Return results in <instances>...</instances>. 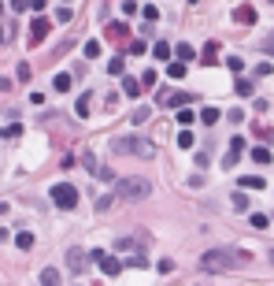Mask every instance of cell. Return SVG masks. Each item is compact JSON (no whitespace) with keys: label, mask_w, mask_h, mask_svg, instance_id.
<instances>
[{"label":"cell","mask_w":274,"mask_h":286,"mask_svg":"<svg viewBox=\"0 0 274 286\" xmlns=\"http://www.w3.org/2000/svg\"><path fill=\"white\" fill-rule=\"evenodd\" d=\"M248 253L245 249H207L204 257H200V268L204 272H241V268H248Z\"/></svg>","instance_id":"obj_1"},{"label":"cell","mask_w":274,"mask_h":286,"mask_svg":"<svg viewBox=\"0 0 274 286\" xmlns=\"http://www.w3.org/2000/svg\"><path fill=\"white\" fill-rule=\"evenodd\" d=\"M152 194V182L141 179V175H126V179H115V197L119 201H144Z\"/></svg>","instance_id":"obj_2"},{"label":"cell","mask_w":274,"mask_h":286,"mask_svg":"<svg viewBox=\"0 0 274 286\" xmlns=\"http://www.w3.org/2000/svg\"><path fill=\"white\" fill-rule=\"evenodd\" d=\"M115 152H130V156H141V160H152L156 149L152 145H144V138H134V134H126V138H115V145H111Z\"/></svg>","instance_id":"obj_3"},{"label":"cell","mask_w":274,"mask_h":286,"mask_svg":"<svg viewBox=\"0 0 274 286\" xmlns=\"http://www.w3.org/2000/svg\"><path fill=\"white\" fill-rule=\"evenodd\" d=\"M48 197H52V204H56V208H67V212H71L74 204H78V189H74L71 182H56Z\"/></svg>","instance_id":"obj_4"},{"label":"cell","mask_w":274,"mask_h":286,"mask_svg":"<svg viewBox=\"0 0 274 286\" xmlns=\"http://www.w3.org/2000/svg\"><path fill=\"white\" fill-rule=\"evenodd\" d=\"M144 249H149V238L144 234H119L115 238V253H130L134 257V253H144Z\"/></svg>","instance_id":"obj_5"},{"label":"cell","mask_w":274,"mask_h":286,"mask_svg":"<svg viewBox=\"0 0 274 286\" xmlns=\"http://www.w3.org/2000/svg\"><path fill=\"white\" fill-rule=\"evenodd\" d=\"M89 260H93V257H89L86 249H78V245H71V249H67V268H71L74 275H86V268H89Z\"/></svg>","instance_id":"obj_6"},{"label":"cell","mask_w":274,"mask_h":286,"mask_svg":"<svg viewBox=\"0 0 274 286\" xmlns=\"http://www.w3.org/2000/svg\"><path fill=\"white\" fill-rule=\"evenodd\" d=\"M89 257H93V260H100L104 275H111V279H115V275L122 272V260H119V253H100V249H96V253H89Z\"/></svg>","instance_id":"obj_7"},{"label":"cell","mask_w":274,"mask_h":286,"mask_svg":"<svg viewBox=\"0 0 274 286\" xmlns=\"http://www.w3.org/2000/svg\"><path fill=\"white\" fill-rule=\"evenodd\" d=\"M193 97H189V93H178V89H159L156 93V104L159 108H174V104H189Z\"/></svg>","instance_id":"obj_8"},{"label":"cell","mask_w":274,"mask_h":286,"mask_svg":"<svg viewBox=\"0 0 274 286\" xmlns=\"http://www.w3.org/2000/svg\"><path fill=\"white\" fill-rule=\"evenodd\" d=\"M241 152H245V138H241V134H234L230 138V149H226V156H222V167H237V160H241Z\"/></svg>","instance_id":"obj_9"},{"label":"cell","mask_w":274,"mask_h":286,"mask_svg":"<svg viewBox=\"0 0 274 286\" xmlns=\"http://www.w3.org/2000/svg\"><path fill=\"white\" fill-rule=\"evenodd\" d=\"M219 52H222V45H219V41H207L204 49H200V56H197V60L204 63V67H215V63H219Z\"/></svg>","instance_id":"obj_10"},{"label":"cell","mask_w":274,"mask_h":286,"mask_svg":"<svg viewBox=\"0 0 274 286\" xmlns=\"http://www.w3.org/2000/svg\"><path fill=\"white\" fill-rule=\"evenodd\" d=\"M48 30H52V19H34V26H30V45H41L48 37Z\"/></svg>","instance_id":"obj_11"},{"label":"cell","mask_w":274,"mask_h":286,"mask_svg":"<svg viewBox=\"0 0 274 286\" xmlns=\"http://www.w3.org/2000/svg\"><path fill=\"white\" fill-rule=\"evenodd\" d=\"M174 119H178V126H193L200 119V112H193L189 104H178V112H174Z\"/></svg>","instance_id":"obj_12"},{"label":"cell","mask_w":274,"mask_h":286,"mask_svg":"<svg viewBox=\"0 0 274 286\" xmlns=\"http://www.w3.org/2000/svg\"><path fill=\"white\" fill-rule=\"evenodd\" d=\"M234 23H241V26H252V23H256V8H252V4H241V8L234 11Z\"/></svg>","instance_id":"obj_13"},{"label":"cell","mask_w":274,"mask_h":286,"mask_svg":"<svg viewBox=\"0 0 274 286\" xmlns=\"http://www.w3.org/2000/svg\"><path fill=\"white\" fill-rule=\"evenodd\" d=\"M252 160H256V164H260V167H267V164L274 160V152H270L267 145H256V149H252Z\"/></svg>","instance_id":"obj_14"},{"label":"cell","mask_w":274,"mask_h":286,"mask_svg":"<svg viewBox=\"0 0 274 286\" xmlns=\"http://www.w3.org/2000/svg\"><path fill=\"white\" fill-rule=\"evenodd\" d=\"M89 108H93V93H82V97H78V104H74V116H89Z\"/></svg>","instance_id":"obj_15"},{"label":"cell","mask_w":274,"mask_h":286,"mask_svg":"<svg viewBox=\"0 0 274 286\" xmlns=\"http://www.w3.org/2000/svg\"><path fill=\"white\" fill-rule=\"evenodd\" d=\"M222 119V112H219V108H200V123H207V126H215Z\"/></svg>","instance_id":"obj_16"},{"label":"cell","mask_w":274,"mask_h":286,"mask_svg":"<svg viewBox=\"0 0 274 286\" xmlns=\"http://www.w3.org/2000/svg\"><path fill=\"white\" fill-rule=\"evenodd\" d=\"M122 89H126V97H141V82H137V78H122Z\"/></svg>","instance_id":"obj_17"},{"label":"cell","mask_w":274,"mask_h":286,"mask_svg":"<svg viewBox=\"0 0 274 286\" xmlns=\"http://www.w3.org/2000/svg\"><path fill=\"white\" fill-rule=\"evenodd\" d=\"M115 194H104V197H96V212H111V208H115Z\"/></svg>","instance_id":"obj_18"},{"label":"cell","mask_w":274,"mask_h":286,"mask_svg":"<svg viewBox=\"0 0 274 286\" xmlns=\"http://www.w3.org/2000/svg\"><path fill=\"white\" fill-rule=\"evenodd\" d=\"M126 34H130V30H126L122 23H111V26H108V37H111V41H126Z\"/></svg>","instance_id":"obj_19"},{"label":"cell","mask_w":274,"mask_h":286,"mask_svg":"<svg viewBox=\"0 0 274 286\" xmlns=\"http://www.w3.org/2000/svg\"><path fill=\"white\" fill-rule=\"evenodd\" d=\"M234 93H237V97H252V93H256V86L248 82V78H237V86H234Z\"/></svg>","instance_id":"obj_20"},{"label":"cell","mask_w":274,"mask_h":286,"mask_svg":"<svg viewBox=\"0 0 274 286\" xmlns=\"http://www.w3.org/2000/svg\"><path fill=\"white\" fill-rule=\"evenodd\" d=\"M267 182L260 179V175H245V179H241V189H263Z\"/></svg>","instance_id":"obj_21"},{"label":"cell","mask_w":274,"mask_h":286,"mask_svg":"<svg viewBox=\"0 0 274 286\" xmlns=\"http://www.w3.org/2000/svg\"><path fill=\"white\" fill-rule=\"evenodd\" d=\"M185 67H189L185 60H174L171 67H167V78H185Z\"/></svg>","instance_id":"obj_22"},{"label":"cell","mask_w":274,"mask_h":286,"mask_svg":"<svg viewBox=\"0 0 274 286\" xmlns=\"http://www.w3.org/2000/svg\"><path fill=\"white\" fill-rule=\"evenodd\" d=\"M174 56L185 60V63H193V60H197V49H193V45H178V49H174Z\"/></svg>","instance_id":"obj_23"},{"label":"cell","mask_w":274,"mask_h":286,"mask_svg":"<svg viewBox=\"0 0 274 286\" xmlns=\"http://www.w3.org/2000/svg\"><path fill=\"white\" fill-rule=\"evenodd\" d=\"M15 245H19V249H34V234H30V231H19V234H15Z\"/></svg>","instance_id":"obj_24"},{"label":"cell","mask_w":274,"mask_h":286,"mask_svg":"<svg viewBox=\"0 0 274 286\" xmlns=\"http://www.w3.org/2000/svg\"><path fill=\"white\" fill-rule=\"evenodd\" d=\"M144 52H149V45H144L141 37H137V41H130V45H126V56H144Z\"/></svg>","instance_id":"obj_25"},{"label":"cell","mask_w":274,"mask_h":286,"mask_svg":"<svg viewBox=\"0 0 274 286\" xmlns=\"http://www.w3.org/2000/svg\"><path fill=\"white\" fill-rule=\"evenodd\" d=\"M122 67H126V56H111L108 60V74H122Z\"/></svg>","instance_id":"obj_26"},{"label":"cell","mask_w":274,"mask_h":286,"mask_svg":"<svg viewBox=\"0 0 274 286\" xmlns=\"http://www.w3.org/2000/svg\"><path fill=\"white\" fill-rule=\"evenodd\" d=\"M152 52H156V60H171V56H174V49H171L167 41H156V49H152Z\"/></svg>","instance_id":"obj_27"},{"label":"cell","mask_w":274,"mask_h":286,"mask_svg":"<svg viewBox=\"0 0 274 286\" xmlns=\"http://www.w3.org/2000/svg\"><path fill=\"white\" fill-rule=\"evenodd\" d=\"M71 86H74V82H71V74H56V82H52V89H56V93H67Z\"/></svg>","instance_id":"obj_28"},{"label":"cell","mask_w":274,"mask_h":286,"mask_svg":"<svg viewBox=\"0 0 274 286\" xmlns=\"http://www.w3.org/2000/svg\"><path fill=\"white\" fill-rule=\"evenodd\" d=\"M59 279H63V275L56 272V268H45V272H41V282H45V286H56Z\"/></svg>","instance_id":"obj_29"},{"label":"cell","mask_w":274,"mask_h":286,"mask_svg":"<svg viewBox=\"0 0 274 286\" xmlns=\"http://www.w3.org/2000/svg\"><path fill=\"white\" fill-rule=\"evenodd\" d=\"M252 227H256V231H267V227H270V216H263V212H252Z\"/></svg>","instance_id":"obj_30"},{"label":"cell","mask_w":274,"mask_h":286,"mask_svg":"<svg viewBox=\"0 0 274 286\" xmlns=\"http://www.w3.org/2000/svg\"><path fill=\"white\" fill-rule=\"evenodd\" d=\"M178 145H182V149H193V145H197V138L189 134V126H182V134H178Z\"/></svg>","instance_id":"obj_31"},{"label":"cell","mask_w":274,"mask_h":286,"mask_svg":"<svg viewBox=\"0 0 274 286\" xmlns=\"http://www.w3.org/2000/svg\"><path fill=\"white\" fill-rule=\"evenodd\" d=\"M234 208H237V212H248V197H245V189H237V194H234Z\"/></svg>","instance_id":"obj_32"},{"label":"cell","mask_w":274,"mask_h":286,"mask_svg":"<svg viewBox=\"0 0 274 286\" xmlns=\"http://www.w3.org/2000/svg\"><path fill=\"white\" fill-rule=\"evenodd\" d=\"M256 138H263V141H274V130L267 123H256Z\"/></svg>","instance_id":"obj_33"},{"label":"cell","mask_w":274,"mask_h":286,"mask_svg":"<svg viewBox=\"0 0 274 286\" xmlns=\"http://www.w3.org/2000/svg\"><path fill=\"white\" fill-rule=\"evenodd\" d=\"M141 86H149V89H156V86H159V74H156V71H144V78H141Z\"/></svg>","instance_id":"obj_34"},{"label":"cell","mask_w":274,"mask_h":286,"mask_svg":"<svg viewBox=\"0 0 274 286\" xmlns=\"http://www.w3.org/2000/svg\"><path fill=\"white\" fill-rule=\"evenodd\" d=\"M86 56H89V60L100 56V41H86Z\"/></svg>","instance_id":"obj_35"},{"label":"cell","mask_w":274,"mask_h":286,"mask_svg":"<svg viewBox=\"0 0 274 286\" xmlns=\"http://www.w3.org/2000/svg\"><path fill=\"white\" fill-rule=\"evenodd\" d=\"M226 67L241 74V71H245V60H241V56H230V60H226Z\"/></svg>","instance_id":"obj_36"},{"label":"cell","mask_w":274,"mask_h":286,"mask_svg":"<svg viewBox=\"0 0 274 286\" xmlns=\"http://www.w3.org/2000/svg\"><path fill=\"white\" fill-rule=\"evenodd\" d=\"M96 179H104V182H115V171H111V167H96Z\"/></svg>","instance_id":"obj_37"},{"label":"cell","mask_w":274,"mask_h":286,"mask_svg":"<svg viewBox=\"0 0 274 286\" xmlns=\"http://www.w3.org/2000/svg\"><path fill=\"white\" fill-rule=\"evenodd\" d=\"M4 138H23V126H19V123H11V126H4Z\"/></svg>","instance_id":"obj_38"},{"label":"cell","mask_w":274,"mask_h":286,"mask_svg":"<svg viewBox=\"0 0 274 286\" xmlns=\"http://www.w3.org/2000/svg\"><path fill=\"white\" fill-rule=\"evenodd\" d=\"M141 15H144V19H149V23H159V11L149 4V8H141Z\"/></svg>","instance_id":"obj_39"},{"label":"cell","mask_w":274,"mask_h":286,"mask_svg":"<svg viewBox=\"0 0 274 286\" xmlns=\"http://www.w3.org/2000/svg\"><path fill=\"white\" fill-rule=\"evenodd\" d=\"M130 119H134V123H144V119H149V108H134Z\"/></svg>","instance_id":"obj_40"},{"label":"cell","mask_w":274,"mask_h":286,"mask_svg":"<svg viewBox=\"0 0 274 286\" xmlns=\"http://www.w3.org/2000/svg\"><path fill=\"white\" fill-rule=\"evenodd\" d=\"M56 23H71V8H59L56 11Z\"/></svg>","instance_id":"obj_41"},{"label":"cell","mask_w":274,"mask_h":286,"mask_svg":"<svg viewBox=\"0 0 274 286\" xmlns=\"http://www.w3.org/2000/svg\"><path fill=\"white\" fill-rule=\"evenodd\" d=\"M11 8H15V11H26V8H30V0H11Z\"/></svg>","instance_id":"obj_42"},{"label":"cell","mask_w":274,"mask_h":286,"mask_svg":"<svg viewBox=\"0 0 274 286\" xmlns=\"http://www.w3.org/2000/svg\"><path fill=\"white\" fill-rule=\"evenodd\" d=\"M30 8H34V11L41 15V11H45V0H30Z\"/></svg>","instance_id":"obj_43"},{"label":"cell","mask_w":274,"mask_h":286,"mask_svg":"<svg viewBox=\"0 0 274 286\" xmlns=\"http://www.w3.org/2000/svg\"><path fill=\"white\" fill-rule=\"evenodd\" d=\"M4 41H8V26H4V23H0V45H4Z\"/></svg>","instance_id":"obj_44"},{"label":"cell","mask_w":274,"mask_h":286,"mask_svg":"<svg viewBox=\"0 0 274 286\" xmlns=\"http://www.w3.org/2000/svg\"><path fill=\"white\" fill-rule=\"evenodd\" d=\"M8 86H11V82H8V78H4V74H0V93H4Z\"/></svg>","instance_id":"obj_45"},{"label":"cell","mask_w":274,"mask_h":286,"mask_svg":"<svg viewBox=\"0 0 274 286\" xmlns=\"http://www.w3.org/2000/svg\"><path fill=\"white\" fill-rule=\"evenodd\" d=\"M4 212H8V201H0V216H4Z\"/></svg>","instance_id":"obj_46"},{"label":"cell","mask_w":274,"mask_h":286,"mask_svg":"<svg viewBox=\"0 0 274 286\" xmlns=\"http://www.w3.org/2000/svg\"><path fill=\"white\" fill-rule=\"evenodd\" d=\"M0 11H4V0H0Z\"/></svg>","instance_id":"obj_47"},{"label":"cell","mask_w":274,"mask_h":286,"mask_svg":"<svg viewBox=\"0 0 274 286\" xmlns=\"http://www.w3.org/2000/svg\"><path fill=\"white\" fill-rule=\"evenodd\" d=\"M189 4H197V0H189Z\"/></svg>","instance_id":"obj_48"},{"label":"cell","mask_w":274,"mask_h":286,"mask_svg":"<svg viewBox=\"0 0 274 286\" xmlns=\"http://www.w3.org/2000/svg\"><path fill=\"white\" fill-rule=\"evenodd\" d=\"M63 4H71V0H63Z\"/></svg>","instance_id":"obj_49"},{"label":"cell","mask_w":274,"mask_h":286,"mask_svg":"<svg viewBox=\"0 0 274 286\" xmlns=\"http://www.w3.org/2000/svg\"><path fill=\"white\" fill-rule=\"evenodd\" d=\"M267 4H274V0H267Z\"/></svg>","instance_id":"obj_50"},{"label":"cell","mask_w":274,"mask_h":286,"mask_svg":"<svg viewBox=\"0 0 274 286\" xmlns=\"http://www.w3.org/2000/svg\"><path fill=\"white\" fill-rule=\"evenodd\" d=\"M270 223H274V216H270Z\"/></svg>","instance_id":"obj_51"}]
</instances>
